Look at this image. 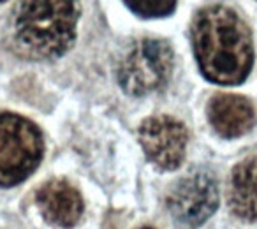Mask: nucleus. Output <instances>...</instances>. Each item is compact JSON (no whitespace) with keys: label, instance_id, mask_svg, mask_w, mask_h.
<instances>
[{"label":"nucleus","instance_id":"nucleus-1","mask_svg":"<svg viewBox=\"0 0 257 229\" xmlns=\"http://www.w3.org/2000/svg\"><path fill=\"white\" fill-rule=\"evenodd\" d=\"M192 44L204 78L218 85H239L253 64V44L246 23L225 6H208L192 22Z\"/></svg>","mask_w":257,"mask_h":229},{"label":"nucleus","instance_id":"nucleus-6","mask_svg":"<svg viewBox=\"0 0 257 229\" xmlns=\"http://www.w3.org/2000/svg\"><path fill=\"white\" fill-rule=\"evenodd\" d=\"M140 141L147 155L162 169H175L183 162L187 129L171 117H152L140 127Z\"/></svg>","mask_w":257,"mask_h":229},{"label":"nucleus","instance_id":"nucleus-4","mask_svg":"<svg viewBox=\"0 0 257 229\" xmlns=\"http://www.w3.org/2000/svg\"><path fill=\"white\" fill-rule=\"evenodd\" d=\"M173 64V50L166 41H134L118 62V83L131 95H147L169 81Z\"/></svg>","mask_w":257,"mask_h":229},{"label":"nucleus","instance_id":"nucleus-11","mask_svg":"<svg viewBox=\"0 0 257 229\" xmlns=\"http://www.w3.org/2000/svg\"><path fill=\"white\" fill-rule=\"evenodd\" d=\"M0 2H6V0H0Z\"/></svg>","mask_w":257,"mask_h":229},{"label":"nucleus","instance_id":"nucleus-7","mask_svg":"<svg viewBox=\"0 0 257 229\" xmlns=\"http://www.w3.org/2000/svg\"><path fill=\"white\" fill-rule=\"evenodd\" d=\"M208 119L224 138H239L255 124V111L248 99L234 93H218L208 104Z\"/></svg>","mask_w":257,"mask_h":229},{"label":"nucleus","instance_id":"nucleus-12","mask_svg":"<svg viewBox=\"0 0 257 229\" xmlns=\"http://www.w3.org/2000/svg\"><path fill=\"white\" fill-rule=\"evenodd\" d=\"M145 229H148V227H145Z\"/></svg>","mask_w":257,"mask_h":229},{"label":"nucleus","instance_id":"nucleus-5","mask_svg":"<svg viewBox=\"0 0 257 229\" xmlns=\"http://www.w3.org/2000/svg\"><path fill=\"white\" fill-rule=\"evenodd\" d=\"M218 204L217 180L210 171L196 169L178 180L168 194V208L180 224L197 227L213 215Z\"/></svg>","mask_w":257,"mask_h":229},{"label":"nucleus","instance_id":"nucleus-3","mask_svg":"<svg viewBox=\"0 0 257 229\" xmlns=\"http://www.w3.org/2000/svg\"><path fill=\"white\" fill-rule=\"evenodd\" d=\"M43 136L30 120L0 113V187L29 178L43 159Z\"/></svg>","mask_w":257,"mask_h":229},{"label":"nucleus","instance_id":"nucleus-8","mask_svg":"<svg viewBox=\"0 0 257 229\" xmlns=\"http://www.w3.org/2000/svg\"><path fill=\"white\" fill-rule=\"evenodd\" d=\"M37 204L50 222L62 227H71L83 213V199L67 182L51 180L37 190Z\"/></svg>","mask_w":257,"mask_h":229},{"label":"nucleus","instance_id":"nucleus-10","mask_svg":"<svg viewBox=\"0 0 257 229\" xmlns=\"http://www.w3.org/2000/svg\"><path fill=\"white\" fill-rule=\"evenodd\" d=\"M134 15L141 18H164L176 8V0H123Z\"/></svg>","mask_w":257,"mask_h":229},{"label":"nucleus","instance_id":"nucleus-2","mask_svg":"<svg viewBox=\"0 0 257 229\" xmlns=\"http://www.w3.org/2000/svg\"><path fill=\"white\" fill-rule=\"evenodd\" d=\"M79 0H22L13 32L22 53L30 58H57L76 39Z\"/></svg>","mask_w":257,"mask_h":229},{"label":"nucleus","instance_id":"nucleus-9","mask_svg":"<svg viewBox=\"0 0 257 229\" xmlns=\"http://www.w3.org/2000/svg\"><path fill=\"white\" fill-rule=\"evenodd\" d=\"M229 204L238 217L257 220V157L239 162L231 175Z\"/></svg>","mask_w":257,"mask_h":229}]
</instances>
